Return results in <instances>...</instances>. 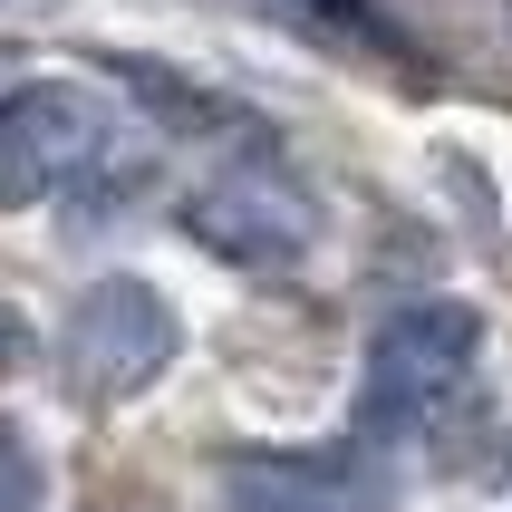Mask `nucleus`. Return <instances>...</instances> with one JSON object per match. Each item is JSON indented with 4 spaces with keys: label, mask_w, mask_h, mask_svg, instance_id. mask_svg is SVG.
Segmentation results:
<instances>
[{
    "label": "nucleus",
    "mask_w": 512,
    "mask_h": 512,
    "mask_svg": "<svg viewBox=\"0 0 512 512\" xmlns=\"http://www.w3.org/2000/svg\"><path fill=\"white\" fill-rule=\"evenodd\" d=\"M484 358V319L464 300H416L377 329L368 348V387H358V435H426L445 406H464Z\"/></svg>",
    "instance_id": "1"
},
{
    "label": "nucleus",
    "mask_w": 512,
    "mask_h": 512,
    "mask_svg": "<svg viewBox=\"0 0 512 512\" xmlns=\"http://www.w3.org/2000/svg\"><path fill=\"white\" fill-rule=\"evenodd\" d=\"M184 232L213 261H232V271H300L310 242H319V203L281 165L252 155V165H232V174H213V184L184 194Z\"/></svg>",
    "instance_id": "2"
},
{
    "label": "nucleus",
    "mask_w": 512,
    "mask_h": 512,
    "mask_svg": "<svg viewBox=\"0 0 512 512\" xmlns=\"http://www.w3.org/2000/svg\"><path fill=\"white\" fill-rule=\"evenodd\" d=\"M116 116L68 78H29L0 97V203H49L107 165Z\"/></svg>",
    "instance_id": "3"
},
{
    "label": "nucleus",
    "mask_w": 512,
    "mask_h": 512,
    "mask_svg": "<svg viewBox=\"0 0 512 512\" xmlns=\"http://www.w3.org/2000/svg\"><path fill=\"white\" fill-rule=\"evenodd\" d=\"M174 348H184V329H174L165 290L136 281V271H107V281L78 300V319H68V377H78V397H97V406L145 397V387L174 368Z\"/></svg>",
    "instance_id": "4"
},
{
    "label": "nucleus",
    "mask_w": 512,
    "mask_h": 512,
    "mask_svg": "<svg viewBox=\"0 0 512 512\" xmlns=\"http://www.w3.org/2000/svg\"><path fill=\"white\" fill-rule=\"evenodd\" d=\"M223 493L232 512H377L368 484H348L339 464H300V455H232Z\"/></svg>",
    "instance_id": "5"
},
{
    "label": "nucleus",
    "mask_w": 512,
    "mask_h": 512,
    "mask_svg": "<svg viewBox=\"0 0 512 512\" xmlns=\"http://www.w3.org/2000/svg\"><path fill=\"white\" fill-rule=\"evenodd\" d=\"M271 10H281L290 29H310V39H329V49H358V58H387V68H397V58L416 49V39H406V29L387 20V10H377V0H271Z\"/></svg>",
    "instance_id": "6"
},
{
    "label": "nucleus",
    "mask_w": 512,
    "mask_h": 512,
    "mask_svg": "<svg viewBox=\"0 0 512 512\" xmlns=\"http://www.w3.org/2000/svg\"><path fill=\"white\" fill-rule=\"evenodd\" d=\"M107 78H126L155 116H184V136H232V126H252L232 97H213V87H194V78H174V68H145V58H126V49L107 58Z\"/></svg>",
    "instance_id": "7"
},
{
    "label": "nucleus",
    "mask_w": 512,
    "mask_h": 512,
    "mask_svg": "<svg viewBox=\"0 0 512 512\" xmlns=\"http://www.w3.org/2000/svg\"><path fill=\"white\" fill-rule=\"evenodd\" d=\"M39 455H29V435L20 426H0V512H39Z\"/></svg>",
    "instance_id": "8"
},
{
    "label": "nucleus",
    "mask_w": 512,
    "mask_h": 512,
    "mask_svg": "<svg viewBox=\"0 0 512 512\" xmlns=\"http://www.w3.org/2000/svg\"><path fill=\"white\" fill-rule=\"evenodd\" d=\"M29 348H39V339H29V319H20V310H0V377H20V368H29Z\"/></svg>",
    "instance_id": "9"
},
{
    "label": "nucleus",
    "mask_w": 512,
    "mask_h": 512,
    "mask_svg": "<svg viewBox=\"0 0 512 512\" xmlns=\"http://www.w3.org/2000/svg\"><path fill=\"white\" fill-rule=\"evenodd\" d=\"M0 10H20V20H29V10H58V0H0Z\"/></svg>",
    "instance_id": "10"
}]
</instances>
